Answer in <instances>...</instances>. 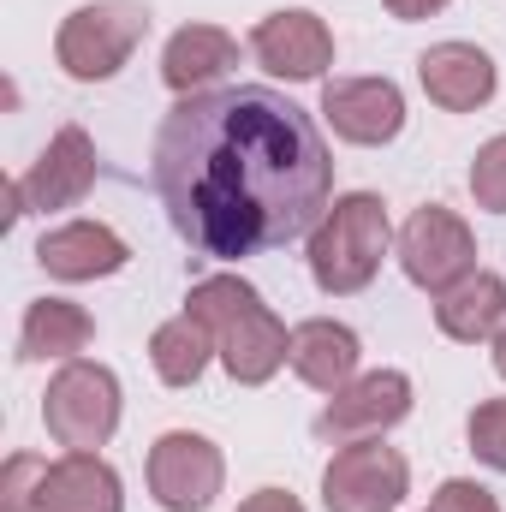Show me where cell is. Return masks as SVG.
I'll return each mask as SVG.
<instances>
[{"label": "cell", "instance_id": "cell-5", "mask_svg": "<svg viewBox=\"0 0 506 512\" xmlns=\"http://www.w3.org/2000/svg\"><path fill=\"white\" fill-rule=\"evenodd\" d=\"M42 423L66 453H96L120 429V382L108 364L66 358V370L42 393Z\"/></svg>", "mask_w": 506, "mask_h": 512}, {"label": "cell", "instance_id": "cell-13", "mask_svg": "<svg viewBox=\"0 0 506 512\" xmlns=\"http://www.w3.org/2000/svg\"><path fill=\"white\" fill-rule=\"evenodd\" d=\"M417 78H423V96L447 114H477L495 96V60L477 42H435L417 60Z\"/></svg>", "mask_w": 506, "mask_h": 512}, {"label": "cell", "instance_id": "cell-27", "mask_svg": "<svg viewBox=\"0 0 506 512\" xmlns=\"http://www.w3.org/2000/svg\"><path fill=\"white\" fill-rule=\"evenodd\" d=\"M495 370H501V376H506V328H501V334H495Z\"/></svg>", "mask_w": 506, "mask_h": 512}, {"label": "cell", "instance_id": "cell-14", "mask_svg": "<svg viewBox=\"0 0 506 512\" xmlns=\"http://www.w3.org/2000/svg\"><path fill=\"white\" fill-rule=\"evenodd\" d=\"M358 358H364L358 334L346 322H334V316H310V322L292 328L286 364L298 370V382L316 387V393H340L346 382H358Z\"/></svg>", "mask_w": 506, "mask_h": 512}, {"label": "cell", "instance_id": "cell-19", "mask_svg": "<svg viewBox=\"0 0 506 512\" xmlns=\"http://www.w3.org/2000/svg\"><path fill=\"white\" fill-rule=\"evenodd\" d=\"M90 340H96V322H90L84 304H72V298H36V304L24 310V328H18V358H24V364L78 358Z\"/></svg>", "mask_w": 506, "mask_h": 512}, {"label": "cell", "instance_id": "cell-24", "mask_svg": "<svg viewBox=\"0 0 506 512\" xmlns=\"http://www.w3.org/2000/svg\"><path fill=\"white\" fill-rule=\"evenodd\" d=\"M429 512H501V501H495L483 483H471V477H447V483L435 489Z\"/></svg>", "mask_w": 506, "mask_h": 512}, {"label": "cell", "instance_id": "cell-17", "mask_svg": "<svg viewBox=\"0 0 506 512\" xmlns=\"http://www.w3.org/2000/svg\"><path fill=\"white\" fill-rule=\"evenodd\" d=\"M435 328L459 346L495 340L506 328V280L489 268H471L465 280H453L447 292H435Z\"/></svg>", "mask_w": 506, "mask_h": 512}, {"label": "cell", "instance_id": "cell-15", "mask_svg": "<svg viewBox=\"0 0 506 512\" xmlns=\"http://www.w3.org/2000/svg\"><path fill=\"white\" fill-rule=\"evenodd\" d=\"M36 262L54 274V280H102V274H120L131 262L126 239L102 221H66L54 233H42Z\"/></svg>", "mask_w": 506, "mask_h": 512}, {"label": "cell", "instance_id": "cell-1", "mask_svg": "<svg viewBox=\"0 0 506 512\" xmlns=\"http://www.w3.org/2000/svg\"><path fill=\"white\" fill-rule=\"evenodd\" d=\"M149 185L191 251L239 262L316 233L334 197V155L298 102L233 84L179 96L155 131Z\"/></svg>", "mask_w": 506, "mask_h": 512}, {"label": "cell", "instance_id": "cell-4", "mask_svg": "<svg viewBox=\"0 0 506 512\" xmlns=\"http://www.w3.org/2000/svg\"><path fill=\"white\" fill-rule=\"evenodd\" d=\"M149 36V6L143 0H96V6H78L60 36H54V60L66 78L78 84H102L137 54V42Z\"/></svg>", "mask_w": 506, "mask_h": 512}, {"label": "cell", "instance_id": "cell-25", "mask_svg": "<svg viewBox=\"0 0 506 512\" xmlns=\"http://www.w3.org/2000/svg\"><path fill=\"white\" fill-rule=\"evenodd\" d=\"M239 512H304V507H298V495H286V489H256Z\"/></svg>", "mask_w": 506, "mask_h": 512}, {"label": "cell", "instance_id": "cell-8", "mask_svg": "<svg viewBox=\"0 0 506 512\" xmlns=\"http://www.w3.org/2000/svg\"><path fill=\"white\" fill-rule=\"evenodd\" d=\"M399 268H405L411 286L447 292L453 280H465V274L477 268V239H471V227H465L453 209L423 203V209L399 227Z\"/></svg>", "mask_w": 506, "mask_h": 512}, {"label": "cell", "instance_id": "cell-21", "mask_svg": "<svg viewBox=\"0 0 506 512\" xmlns=\"http://www.w3.org/2000/svg\"><path fill=\"white\" fill-rule=\"evenodd\" d=\"M465 441L471 453L489 465V471H506V399H483L465 423Z\"/></svg>", "mask_w": 506, "mask_h": 512}, {"label": "cell", "instance_id": "cell-7", "mask_svg": "<svg viewBox=\"0 0 506 512\" xmlns=\"http://www.w3.org/2000/svg\"><path fill=\"white\" fill-rule=\"evenodd\" d=\"M227 483V459L209 435H191V429H167L155 447H149V495L155 507L167 512H209L215 495Z\"/></svg>", "mask_w": 506, "mask_h": 512}, {"label": "cell", "instance_id": "cell-22", "mask_svg": "<svg viewBox=\"0 0 506 512\" xmlns=\"http://www.w3.org/2000/svg\"><path fill=\"white\" fill-rule=\"evenodd\" d=\"M471 197H477V209L506 215V137H489L477 149V161H471Z\"/></svg>", "mask_w": 506, "mask_h": 512}, {"label": "cell", "instance_id": "cell-26", "mask_svg": "<svg viewBox=\"0 0 506 512\" xmlns=\"http://www.w3.org/2000/svg\"><path fill=\"white\" fill-rule=\"evenodd\" d=\"M441 6H447V0H387V12L405 18V24H411V18H435Z\"/></svg>", "mask_w": 506, "mask_h": 512}, {"label": "cell", "instance_id": "cell-2", "mask_svg": "<svg viewBox=\"0 0 506 512\" xmlns=\"http://www.w3.org/2000/svg\"><path fill=\"white\" fill-rule=\"evenodd\" d=\"M185 310L215 334V352H221L227 376L239 387H262L280 364H286V352H292L286 322L262 304V292H256L251 280H239V274H209V280H197L191 298H185Z\"/></svg>", "mask_w": 506, "mask_h": 512}, {"label": "cell", "instance_id": "cell-11", "mask_svg": "<svg viewBox=\"0 0 506 512\" xmlns=\"http://www.w3.org/2000/svg\"><path fill=\"white\" fill-rule=\"evenodd\" d=\"M322 114H328L334 137L376 149V143H393L399 137V126H405V96H399L393 78H334V84H322Z\"/></svg>", "mask_w": 506, "mask_h": 512}, {"label": "cell", "instance_id": "cell-10", "mask_svg": "<svg viewBox=\"0 0 506 512\" xmlns=\"http://www.w3.org/2000/svg\"><path fill=\"white\" fill-rule=\"evenodd\" d=\"M251 54L262 60V72H274L286 84H310L334 66V30L304 6H286L251 30Z\"/></svg>", "mask_w": 506, "mask_h": 512}, {"label": "cell", "instance_id": "cell-20", "mask_svg": "<svg viewBox=\"0 0 506 512\" xmlns=\"http://www.w3.org/2000/svg\"><path fill=\"white\" fill-rule=\"evenodd\" d=\"M209 352H215V334H209L191 310H179L173 322H161V328L149 334V364H155V376L167 387H191L209 370Z\"/></svg>", "mask_w": 506, "mask_h": 512}, {"label": "cell", "instance_id": "cell-6", "mask_svg": "<svg viewBox=\"0 0 506 512\" xmlns=\"http://www.w3.org/2000/svg\"><path fill=\"white\" fill-rule=\"evenodd\" d=\"M405 495H411V465L399 447H381V435L346 441L322 471L328 512H393Z\"/></svg>", "mask_w": 506, "mask_h": 512}, {"label": "cell", "instance_id": "cell-9", "mask_svg": "<svg viewBox=\"0 0 506 512\" xmlns=\"http://www.w3.org/2000/svg\"><path fill=\"white\" fill-rule=\"evenodd\" d=\"M405 417H411V382L399 370H370V376L346 382L340 393H328V405L316 417V441H334V447L370 441Z\"/></svg>", "mask_w": 506, "mask_h": 512}, {"label": "cell", "instance_id": "cell-12", "mask_svg": "<svg viewBox=\"0 0 506 512\" xmlns=\"http://www.w3.org/2000/svg\"><path fill=\"white\" fill-rule=\"evenodd\" d=\"M24 185V209L30 215H48V209H72L90 197L96 185V143L84 126H60L54 143L36 155V167L18 179Z\"/></svg>", "mask_w": 506, "mask_h": 512}, {"label": "cell", "instance_id": "cell-18", "mask_svg": "<svg viewBox=\"0 0 506 512\" xmlns=\"http://www.w3.org/2000/svg\"><path fill=\"white\" fill-rule=\"evenodd\" d=\"M233 66H239V36H227L221 24H185V30H173V42L161 54V78L179 96H203Z\"/></svg>", "mask_w": 506, "mask_h": 512}, {"label": "cell", "instance_id": "cell-16", "mask_svg": "<svg viewBox=\"0 0 506 512\" xmlns=\"http://www.w3.org/2000/svg\"><path fill=\"white\" fill-rule=\"evenodd\" d=\"M36 512H126L120 495V471L96 453H66L42 471Z\"/></svg>", "mask_w": 506, "mask_h": 512}, {"label": "cell", "instance_id": "cell-3", "mask_svg": "<svg viewBox=\"0 0 506 512\" xmlns=\"http://www.w3.org/2000/svg\"><path fill=\"white\" fill-rule=\"evenodd\" d=\"M387 245H393V227H387V203L376 191L334 197L310 233V280L334 298H352L376 280Z\"/></svg>", "mask_w": 506, "mask_h": 512}, {"label": "cell", "instance_id": "cell-23", "mask_svg": "<svg viewBox=\"0 0 506 512\" xmlns=\"http://www.w3.org/2000/svg\"><path fill=\"white\" fill-rule=\"evenodd\" d=\"M42 471H48V459H36V453H12V459L0 465V512H36Z\"/></svg>", "mask_w": 506, "mask_h": 512}]
</instances>
